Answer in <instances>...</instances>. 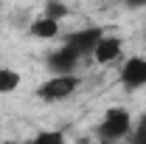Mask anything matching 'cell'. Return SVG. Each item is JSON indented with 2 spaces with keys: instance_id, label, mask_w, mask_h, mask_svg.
I'll list each match as a JSON object with an SVG mask.
<instances>
[{
  "instance_id": "9c48e42d",
  "label": "cell",
  "mask_w": 146,
  "mask_h": 144,
  "mask_svg": "<svg viewBox=\"0 0 146 144\" xmlns=\"http://www.w3.org/2000/svg\"><path fill=\"white\" fill-rule=\"evenodd\" d=\"M31 144H65V133L62 130H42L34 136Z\"/></svg>"
},
{
  "instance_id": "30bf717a",
  "label": "cell",
  "mask_w": 146,
  "mask_h": 144,
  "mask_svg": "<svg viewBox=\"0 0 146 144\" xmlns=\"http://www.w3.org/2000/svg\"><path fill=\"white\" fill-rule=\"evenodd\" d=\"M68 6L65 3H56V0H51V3H45V17L48 20H54V23H59L62 17H68Z\"/></svg>"
},
{
  "instance_id": "8fae6325",
  "label": "cell",
  "mask_w": 146,
  "mask_h": 144,
  "mask_svg": "<svg viewBox=\"0 0 146 144\" xmlns=\"http://www.w3.org/2000/svg\"><path fill=\"white\" fill-rule=\"evenodd\" d=\"M132 144H146V119L138 124V130L132 133Z\"/></svg>"
},
{
  "instance_id": "7a4b0ae2",
  "label": "cell",
  "mask_w": 146,
  "mask_h": 144,
  "mask_svg": "<svg viewBox=\"0 0 146 144\" xmlns=\"http://www.w3.org/2000/svg\"><path fill=\"white\" fill-rule=\"evenodd\" d=\"M76 88H79V76L76 73H70V76H51L48 82H42L36 88V96L42 102H62V99L73 96Z\"/></svg>"
},
{
  "instance_id": "8992f818",
  "label": "cell",
  "mask_w": 146,
  "mask_h": 144,
  "mask_svg": "<svg viewBox=\"0 0 146 144\" xmlns=\"http://www.w3.org/2000/svg\"><path fill=\"white\" fill-rule=\"evenodd\" d=\"M124 51V42H121V37H101V42L96 45V51H93V59L98 62V65H110V62H115L118 57Z\"/></svg>"
},
{
  "instance_id": "ba28073f",
  "label": "cell",
  "mask_w": 146,
  "mask_h": 144,
  "mask_svg": "<svg viewBox=\"0 0 146 144\" xmlns=\"http://www.w3.org/2000/svg\"><path fill=\"white\" fill-rule=\"evenodd\" d=\"M20 88V73L14 68H0V93H14Z\"/></svg>"
},
{
  "instance_id": "7c38bea8",
  "label": "cell",
  "mask_w": 146,
  "mask_h": 144,
  "mask_svg": "<svg viewBox=\"0 0 146 144\" xmlns=\"http://www.w3.org/2000/svg\"><path fill=\"white\" fill-rule=\"evenodd\" d=\"M93 144H104V141H93Z\"/></svg>"
},
{
  "instance_id": "3957f363",
  "label": "cell",
  "mask_w": 146,
  "mask_h": 144,
  "mask_svg": "<svg viewBox=\"0 0 146 144\" xmlns=\"http://www.w3.org/2000/svg\"><path fill=\"white\" fill-rule=\"evenodd\" d=\"M101 37H104V31H101L98 26H90V28H79V31L68 34L65 45H70V48H73L79 57H93L96 45L101 42Z\"/></svg>"
},
{
  "instance_id": "52a82bcc",
  "label": "cell",
  "mask_w": 146,
  "mask_h": 144,
  "mask_svg": "<svg viewBox=\"0 0 146 144\" xmlns=\"http://www.w3.org/2000/svg\"><path fill=\"white\" fill-rule=\"evenodd\" d=\"M56 34H59V23H54V20L39 17L31 23V37H36V40H54Z\"/></svg>"
},
{
  "instance_id": "277c9868",
  "label": "cell",
  "mask_w": 146,
  "mask_h": 144,
  "mask_svg": "<svg viewBox=\"0 0 146 144\" xmlns=\"http://www.w3.org/2000/svg\"><path fill=\"white\" fill-rule=\"evenodd\" d=\"M118 82L127 90H138L146 85V59L143 57H129L118 73Z\"/></svg>"
},
{
  "instance_id": "5b68a950",
  "label": "cell",
  "mask_w": 146,
  "mask_h": 144,
  "mask_svg": "<svg viewBox=\"0 0 146 144\" xmlns=\"http://www.w3.org/2000/svg\"><path fill=\"white\" fill-rule=\"evenodd\" d=\"M79 59H82V57L76 54L70 45H59L54 54L48 57V68L54 71V76H70L73 68L79 65Z\"/></svg>"
},
{
  "instance_id": "6da1fadb",
  "label": "cell",
  "mask_w": 146,
  "mask_h": 144,
  "mask_svg": "<svg viewBox=\"0 0 146 144\" xmlns=\"http://www.w3.org/2000/svg\"><path fill=\"white\" fill-rule=\"evenodd\" d=\"M132 130V116L127 108H110L101 119V124L96 127V139L104 144H118L124 136Z\"/></svg>"
}]
</instances>
